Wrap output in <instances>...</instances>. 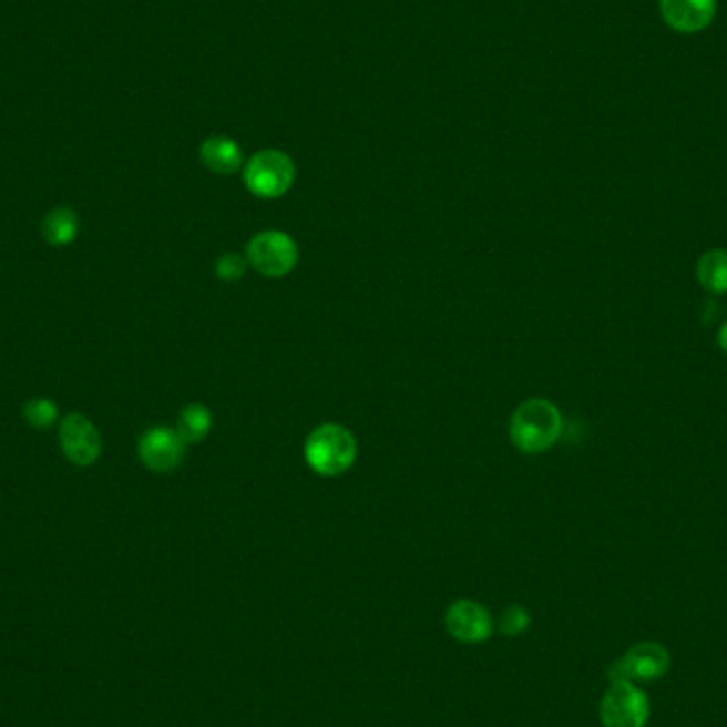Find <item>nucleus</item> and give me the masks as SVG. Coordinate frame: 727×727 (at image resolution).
<instances>
[{
    "mask_svg": "<svg viewBox=\"0 0 727 727\" xmlns=\"http://www.w3.org/2000/svg\"><path fill=\"white\" fill-rule=\"evenodd\" d=\"M530 625V615L523 606H511L500 620V632L506 636H520Z\"/></svg>",
    "mask_w": 727,
    "mask_h": 727,
    "instance_id": "17",
    "label": "nucleus"
},
{
    "mask_svg": "<svg viewBox=\"0 0 727 727\" xmlns=\"http://www.w3.org/2000/svg\"><path fill=\"white\" fill-rule=\"evenodd\" d=\"M649 713L645 692L629 680H611L600 704V719L604 727H645Z\"/></svg>",
    "mask_w": 727,
    "mask_h": 727,
    "instance_id": "4",
    "label": "nucleus"
},
{
    "mask_svg": "<svg viewBox=\"0 0 727 727\" xmlns=\"http://www.w3.org/2000/svg\"><path fill=\"white\" fill-rule=\"evenodd\" d=\"M243 182L258 198L264 201L281 198L296 182V164L286 152L264 150L247 160L243 171Z\"/></svg>",
    "mask_w": 727,
    "mask_h": 727,
    "instance_id": "3",
    "label": "nucleus"
},
{
    "mask_svg": "<svg viewBox=\"0 0 727 727\" xmlns=\"http://www.w3.org/2000/svg\"><path fill=\"white\" fill-rule=\"evenodd\" d=\"M358 455V442L354 434L338 426L324 423L315 428L305 442L307 464L321 477H338L354 467Z\"/></svg>",
    "mask_w": 727,
    "mask_h": 727,
    "instance_id": "2",
    "label": "nucleus"
},
{
    "mask_svg": "<svg viewBox=\"0 0 727 727\" xmlns=\"http://www.w3.org/2000/svg\"><path fill=\"white\" fill-rule=\"evenodd\" d=\"M41 234L48 245L66 247L79 236V215L75 208L55 207L43 217Z\"/></svg>",
    "mask_w": 727,
    "mask_h": 727,
    "instance_id": "12",
    "label": "nucleus"
},
{
    "mask_svg": "<svg viewBox=\"0 0 727 727\" xmlns=\"http://www.w3.org/2000/svg\"><path fill=\"white\" fill-rule=\"evenodd\" d=\"M201 160L217 175H233L245 162L243 150L231 136H208L201 145Z\"/></svg>",
    "mask_w": 727,
    "mask_h": 727,
    "instance_id": "11",
    "label": "nucleus"
},
{
    "mask_svg": "<svg viewBox=\"0 0 727 727\" xmlns=\"http://www.w3.org/2000/svg\"><path fill=\"white\" fill-rule=\"evenodd\" d=\"M211 426H213V416L207 407L192 402L180 413V421H177L175 430L187 444V442L203 441L211 432Z\"/></svg>",
    "mask_w": 727,
    "mask_h": 727,
    "instance_id": "14",
    "label": "nucleus"
},
{
    "mask_svg": "<svg viewBox=\"0 0 727 727\" xmlns=\"http://www.w3.org/2000/svg\"><path fill=\"white\" fill-rule=\"evenodd\" d=\"M719 347L727 354V321L724 324V328L719 330Z\"/></svg>",
    "mask_w": 727,
    "mask_h": 727,
    "instance_id": "18",
    "label": "nucleus"
},
{
    "mask_svg": "<svg viewBox=\"0 0 727 727\" xmlns=\"http://www.w3.org/2000/svg\"><path fill=\"white\" fill-rule=\"evenodd\" d=\"M659 16L675 32L696 34L713 24L717 0H659Z\"/></svg>",
    "mask_w": 727,
    "mask_h": 727,
    "instance_id": "10",
    "label": "nucleus"
},
{
    "mask_svg": "<svg viewBox=\"0 0 727 727\" xmlns=\"http://www.w3.org/2000/svg\"><path fill=\"white\" fill-rule=\"evenodd\" d=\"M670 655L657 643H638L622 655L608 670L611 680H657L668 673Z\"/></svg>",
    "mask_w": 727,
    "mask_h": 727,
    "instance_id": "7",
    "label": "nucleus"
},
{
    "mask_svg": "<svg viewBox=\"0 0 727 727\" xmlns=\"http://www.w3.org/2000/svg\"><path fill=\"white\" fill-rule=\"evenodd\" d=\"M58 405L53 402L52 398H30L27 405H24V419H27L28 426L37 428V430H45L53 426L58 421Z\"/></svg>",
    "mask_w": 727,
    "mask_h": 727,
    "instance_id": "15",
    "label": "nucleus"
},
{
    "mask_svg": "<svg viewBox=\"0 0 727 727\" xmlns=\"http://www.w3.org/2000/svg\"><path fill=\"white\" fill-rule=\"evenodd\" d=\"M60 449L75 467H92L103 453L99 428L81 413H69L60 421Z\"/></svg>",
    "mask_w": 727,
    "mask_h": 727,
    "instance_id": "6",
    "label": "nucleus"
},
{
    "mask_svg": "<svg viewBox=\"0 0 727 727\" xmlns=\"http://www.w3.org/2000/svg\"><path fill=\"white\" fill-rule=\"evenodd\" d=\"M247 262L264 277H286L298 264V245L289 234L264 231L249 240Z\"/></svg>",
    "mask_w": 727,
    "mask_h": 727,
    "instance_id": "5",
    "label": "nucleus"
},
{
    "mask_svg": "<svg viewBox=\"0 0 727 727\" xmlns=\"http://www.w3.org/2000/svg\"><path fill=\"white\" fill-rule=\"evenodd\" d=\"M698 281L715 296L727 294V252L710 249L698 262Z\"/></svg>",
    "mask_w": 727,
    "mask_h": 727,
    "instance_id": "13",
    "label": "nucleus"
},
{
    "mask_svg": "<svg viewBox=\"0 0 727 727\" xmlns=\"http://www.w3.org/2000/svg\"><path fill=\"white\" fill-rule=\"evenodd\" d=\"M444 627L455 641L464 645H477L490 638L494 624L485 606L472 600H458L447 608Z\"/></svg>",
    "mask_w": 727,
    "mask_h": 727,
    "instance_id": "9",
    "label": "nucleus"
},
{
    "mask_svg": "<svg viewBox=\"0 0 727 727\" xmlns=\"http://www.w3.org/2000/svg\"><path fill=\"white\" fill-rule=\"evenodd\" d=\"M183 455L185 442L173 428L156 426L145 430L139 439V458L152 472H173L182 467Z\"/></svg>",
    "mask_w": 727,
    "mask_h": 727,
    "instance_id": "8",
    "label": "nucleus"
},
{
    "mask_svg": "<svg viewBox=\"0 0 727 727\" xmlns=\"http://www.w3.org/2000/svg\"><path fill=\"white\" fill-rule=\"evenodd\" d=\"M245 266H247V262H245V258H240L238 254H224L215 262V275L226 284H234L243 277Z\"/></svg>",
    "mask_w": 727,
    "mask_h": 727,
    "instance_id": "16",
    "label": "nucleus"
},
{
    "mask_svg": "<svg viewBox=\"0 0 727 727\" xmlns=\"http://www.w3.org/2000/svg\"><path fill=\"white\" fill-rule=\"evenodd\" d=\"M562 413L545 398L523 402L511 419V441L523 453H543L562 437Z\"/></svg>",
    "mask_w": 727,
    "mask_h": 727,
    "instance_id": "1",
    "label": "nucleus"
}]
</instances>
